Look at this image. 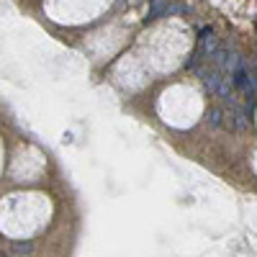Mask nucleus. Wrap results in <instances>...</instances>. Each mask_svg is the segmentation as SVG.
Here are the masks:
<instances>
[{
  "instance_id": "obj_1",
  "label": "nucleus",
  "mask_w": 257,
  "mask_h": 257,
  "mask_svg": "<svg viewBox=\"0 0 257 257\" xmlns=\"http://www.w3.org/2000/svg\"><path fill=\"white\" fill-rule=\"evenodd\" d=\"M201 75H203V85H206L211 93H216V95L224 98V100H231V80H229V77H224V75L216 72V70L201 72Z\"/></svg>"
},
{
  "instance_id": "obj_2",
  "label": "nucleus",
  "mask_w": 257,
  "mask_h": 257,
  "mask_svg": "<svg viewBox=\"0 0 257 257\" xmlns=\"http://www.w3.org/2000/svg\"><path fill=\"white\" fill-rule=\"evenodd\" d=\"M216 49H219V41H216V36H213V31H211L208 26H203V29H201V52L211 57Z\"/></svg>"
},
{
  "instance_id": "obj_3",
  "label": "nucleus",
  "mask_w": 257,
  "mask_h": 257,
  "mask_svg": "<svg viewBox=\"0 0 257 257\" xmlns=\"http://www.w3.org/2000/svg\"><path fill=\"white\" fill-rule=\"evenodd\" d=\"M162 13H167V3H162V0H155V6H152V11H149V21H155V18H160Z\"/></svg>"
},
{
  "instance_id": "obj_4",
  "label": "nucleus",
  "mask_w": 257,
  "mask_h": 257,
  "mask_svg": "<svg viewBox=\"0 0 257 257\" xmlns=\"http://www.w3.org/2000/svg\"><path fill=\"white\" fill-rule=\"evenodd\" d=\"M221 116H224V113H221L219 108H211V111H208V123H211V126H216V128H219V126L224 123V121H221Z\"/></svg>"
},
{
  "instance_id": "obj_5",
  "label": "nucleus",
  "mask_w": 257,
  "mask_h": 257,
  "mask_svg": "<svg viewBox=\"0 0 257 257\" xmlns=\"http://www.w3.org/2000/svg\"><path fill=\"white\" fill-rule=\"evenodd\" d=\"M31 249H34L31 242H16V244H13V252H16V254H29Z\"/></svg>"
},
{
  "instance_id": "obj_6",
  "label": "nucleus",
  "mask_w": 257,
  "mask_h": 257,
  "mask_svg": "<svg viewBox=\"0 0 257 257\" xmlns=\"http://www.w3.org/2000/svg\"><path fill=\"white\" fill-rule=\"evenodd\" d=\"M185 67H188V70H198V54H193V57L185 62Z\"/></svg>"
}]
</instances>
